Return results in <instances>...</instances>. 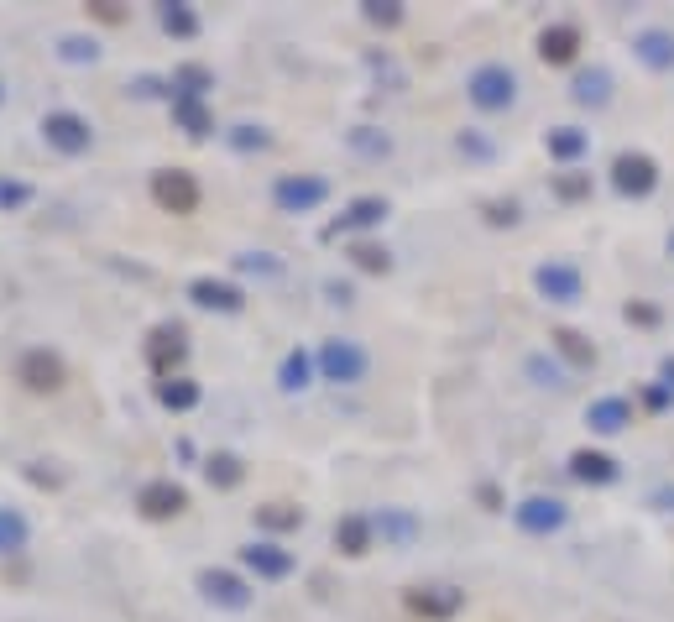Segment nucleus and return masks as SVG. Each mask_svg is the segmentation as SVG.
Returning a JSON list of instances; mask_svg holds the SVG:
<instances>
[{"mask_svg":"<svg viewBox=\"0 0 674 622\" xmlns=\"http://www.w3.org/2000/svg\"><path fill=\"white\" fill-rule=\"evenodd\" d=\"M471 105L476 110H507L518 100V79H513V68H502V63H486L471 74Z\"/></svg>","mask_w":674,"mask_h":622,"instance_id":"nucleus-1","label":"nucleus"},{"mask_svg":"<svg viewBox=\"0 0 674 622\" xmlns=\"http://www.w3.org/2000/svg\"><path fill=\"white\" fill-rule=\"evenodd\" d=\"M152 199L168 215H194L199 210V183L183 168H162V173H152Z\"/></svg>","mask_w":674,"mask_h":622,"instance_id":"nucleus-2","label":"nucleus"},{"mask_svg":"<svg viewBox=\"0 0 674 622\" xmlns=\"http://www.w3.org/2000/svg\"><path fill=\"white\" fill-rule=\"evenodd\" d=\"M319 372H324V382H361L366 377V351L356 340H324L319 345Z\"/></svg>","mask_w":674,"mask_h":622,"instance_id":"nucleus-3","label":"nucleus"},{"mask_svg":"<svg viewBox=\"0 0 674 622\" xmlns=\"http://www.w3.org/2000/svg\"><path fill=\"white\" fill-rule=\"evenodd\" d=\"M654 183H659V163L648 152H622L617 163H612V189L627 194V199L654 194Z\"/></svg>","mask_w":674,"mask_h":622,"instance_id":"nucleus-4","label":"nucleus"},{"mask_svg":"<svg viewBox=\"0 0 674 622\" xmlns=\"http://www.w3.org/2000/svg\"><path fill=\"white\" fill-rule=\"evenodd\" d=\"M42 136H48V147H58V152H68V157L89 152V142H95L89 121H84V115H74V110H53L48 121H42Z\"/></svg>","mask_w":674,"mask_h":622,"instance_id":"nucleus-5","label":"nucleus"},{"mask_svg":"<svg viewBox=\"0 0 674 622\" xmlns=\"http://www.w3.org/2000/svg\"><path fill=\"white\" fill-rule=\"evenodd\" d=\"M16 377H21L27 393H58L68 372H63V361L53 351H27V356H21V366H16Z\"/></svg>","mask_w":674,"mask_h":622,"instance_id":"nucleus-6","label":"nucleus"},{"mask_svg":"<svg viewBox=\"0 0 674 622\" xmlns=\"http://www.w3.org/2000/svg\"><path fill=\"white\" fill-rule=\"evenodd\" d=\"M324 178H277V189H272V199L283 204L288 215H304V210H319L324 204Z\"/></svg>","mask_w":674,"mask_h":622,"instance_id":"nucleus-7","label":"nucleus"},{"mask_svg":"<svg viewBox=\"0 0 674 622\" xmlns=\"http://www.w3.org/2000/svg\"><path fill=\"white\" fill-rule=\"evenodd\" d=\"M199 591H204L215 607H230V612H241V607L251 602L246 581H241V575H230V570H204V575H199Z\"/></svg>","mask_w":674,"mask_h":622,"instance_id":"nucleus-8","label":"nucleus"},{"mask_svg":"<svg viewBox=\"0 0 674 622\" xmlns=\"http://www.w3.org/2000/svg\"><path fill=\"white\" fill-rule=\"evenodd\" d=\"M189 356V340H183V330L178 325H162V330H152V340H147V361L157 366L162 377H173V366Z\"/></svg>","mask_w":674,"mask_h":622,"instance_id":"nucleus-9","label":"nucleus"},{"mask_svg":"<svg viewBox=\"0 0 674 622\" xmlns=\"http://www.w3.org/2000/svg\"><path fill=\"white\" fill-rule=\"evenodd\" d=\"M539 293L549 298V304H575L580 298V272L570 267V262H549V267H539Z\"/></svg>","mask_w":674,"mask_h":622,"instance_id":"nucleus-10","label":"nucleus"},{"mask_svg":"<svg viewBox=\"0 0 674 622\" xmlns=\"http://www.w3.org/2000/svg\"><path fill=\"white\" fill-rule=\"evenodd\" d=\"M136 508H142L147 518H178L183 508H189V492L173 487V481H152V487H142V497H136Z\"/></svg>","mask_w":674,"mask_h":622,"instance_id":"nucleus-11","label":"nucleus"},{"mask_svg":"<svg viewBox=\"0 0 674 622\" xmlns=\"http://www.w3.org/2000/svg\"><path fill=\"white\" fill-rule=\"evenodd\" d=\"M518 528L523 534H554V528L565 523V508L554 497H528V502H518Z\"/></svg>","mask_w":674,"mask_h":622,"instance_id":"nucleus-12","label":"nucleus"},{"mask_svg":"<svg viewBox=\"0 0 674 622\" xmlns=\"http://www.w3.org/2000/svg\"><path fill=\"white\" fill-rule=\"evenodd\" d=\"M241 560H246V570H257L262 581H283V575H293V555L277 549V544H251V549H241Z\"/></svg>","mask_w":674,"mask_h":622,"instance_id":"nucleus-13","label":"nucleus"},{"mask_svg":"<svg viewBox=\"0 0 674 622\" xmlns=\"http://www.w3.org/2000/svg\"><path fill=\"white\" fill-rule=\"evenodd\" d=\"M586 424H591L596 434H617V429L633 424V408H627V398H596V403L586 408Z\"/></svg>","mask_w":674,"mask_h":622,"instance_id":"nucleus-14","label":"nucleus"},{"mask_svg":"<svg viewBox=\"0 0 674 622\" xmlns=\"http://www.w3.org/2000/svg\"><path fill=\"white\" fill-rule=\"evenodd\" d=\"M575 53H580V32H575V27H544V32H539V58H544V63L560 68V63H570Z\"/></svg>","mask_w":674,"mask_h":622,"instance_id":"nucleus-15","label":"nucleus"},{"mask_svg":"<svg viewBox=\"0 0 674 622\" xmlns=\"http://www.w3.org/2000/svg\"><path fill=\"white\" fill-rule=\"evenodd\" d=\"M570 471H575V481L607 487V481L617 476V460H612V455H601V450H575V455H570Z\"/></svg>","mask_w":674,"mask_h":622,"instance_id":"nucleus-16","label":"nucleus"},{"mask_svg":"<svg viewBox=\"0 0 674 622\" xmlns=\"http://www.w3.org/2000/svg\"><path fill=\"white\" fill-rule=\"evenodd\" d=\"M194 304H204V309H220V314H236L246 298H241V288H230V283H215V278H199L194 288Z\"/></svg>","mask_w":674,"mask_h":622,"instance_id":"nucleus-17","label":"nucleus"},{"mask_svg":"<svg viewBox=\"0 0 674 622\" xmlns=\"http://www.w3.org/2000/svg\"><path fill=\"white\" fill-rule=\"evenodd\" d=\"M408 607L418 612V617H450L455 607H460V596L455 591H439V586H418V591H408Z\"/></svg>","mask_w":674,"mask_h":622,"instance_id":"nucleus-18","label":"nucleus"},{"mask_svg":"<svg viewBox=\"0 0 674 622\" xmlns=\"http://www.w3.org/2000/svg\"><path fill=\"white\" fill-rule=\"evenodd\" d=\"M335 544H340V555H366V549H371V523L361 513L340 518L335 523Z\"/></svg>","mask_w":674,"mask_h":622,"instance_id":"nucleus-19","label":"nucleus"},{"mask_svg":"<svg viewBox=\"0 0 674 622\" xmlns=\"http://www.w3.org/2000/svg\"><path fill=\"white\" fill-rule=\"evenodd\" d=\"M633 48H638V58L648 68H659V74H664V68H674V37L669 32H643Z\"/></svg>","mask_w":674,"mask_h":622,"instance_id":"nucleus-20","label":"nucleus"},{"mask_svg":"<svg viewBox=\"0 0 674 622\" xmlns=\"http://www.w3.org/2000/svg\"><path fill=\"white\" fill-rule=\"evenodd\" d=\"M173 115H178V126L189 131V136H209V131H215L209 110H204L199 100H189V95H173Z\"/></svg>","mask_w":674,"mask_h":622,"instance_id":"nucleus-21","label":"nucleus"},{"mask_svg":"<svg viewBox=\"0 0 674 622\" xmlns=\"http://www.w3.org/2000/svg\"><path fill=\"white\" fill-rule=\"evenodd\" d=\"M157 398H162V408H173V413H189L194 403H199V387L189 382V377H168L157 387Z\"/></svg>","mask_w":674,"mask_h":622,"instance_id":"nucleus-22","label":"nucleus"},{"mask_svg":"<svg viewBox=\"0 0 674 622\" xmlns=\"http://www.w3.org/2000/svg\"><path fill=\"white\" fill-rule=\"evenodd\" d=\"M387 215V199H356L351 210L340 215V225L335 230H366V225H377Z\"/></svg>","mask_w":674,"mask_h":622,"instance_id":"nucleus-23","label":"nucleus"},{"mask_svg":"<svg viewBox=\"0 0 674 622\" xmlns=\"http://www.w3.org/2000/svg\"><path fill=\"white\" fill-rule=\"evenodd\" d=\"M16 549H27V518L16 508H0V555H16Z\"/></svg>","mask_w":674,"mask_h":622,"instance_id":"nucleus-24","label":"nucleus"},{"mask_svg":"<svg viewBox=\"0 0 674 622\" xmlns=\"http://www.w3.org/2000/svg\"><path fill=\"white\" fill-rule=\"evenodd\" d=\"M257 523L272 528V534H283V528L304 523V508H293V502H267V508H257Z\"/></svg>","mask_w":674,"mask_h":622,"instance_id":"nucleus-25","label":"nucleus"},{"mask_svg":"<svg viewBox=\"0 0 674 622\" xmlns=\"http://www.w3.org/2000/svg\"><path fill=\"white\" fill-rule=\"evenodd\" d=\"M580 152H586V131H575V126L549 131V157H560V163H575Z\"/></svg>","mask_w":674,"mask_h":622,"instance_id":"nucleus-26","label":"nucleus"},{"mask_svg":"<svg viewBox=\"0 0 674 622\" xmlns=\"http://www.w3.org/2000/svg\"><path fill=\"white\" fill-rule=\"evenodd\" d=\"M204 476H209V487H236V481H241V460L236 455H209Z\"/></svg>","mask_w":674,"mask_h":622,"instance_id":"nucleus-27","label":"nucleus"},{"mask_svg":"<svg viewBox=\"0 0 674 622\" xmlns=\"http://www.w3.org/2000/svg\"><path fill=\"white\" fill-rule=\"evenodd\" d=\"M607 89H612V79L596 68V74H580L575 79V100L580 105H607Z\"/></svg>","mask_w":674,"mask_h":622,"instance_id":"nucleus-28","label":"nucleus"},{"mask_svg":"<svg viewBox=\"0 0 674 622\" xmlns=\"http://www.w3.org/2000/svg\"><path fill=\"white\" fill-rule=\"evenodd\" d=\"M351 257H356V267H361V272H387V267H392L387 246H377V241H356V246H351Z\"/></svg>","mask_w":674,"mask_h":622,"instance_id":"nucleus-29","label":"nucleus"},{"mask_svg":"<svg viewBox=\"0 0 674 622\" xmlns=\"http://www.w3.org/2000/svg\"><path fill=\"white\" fill-rule=\"evenodd\" d=\"M277 382H283L288 393H298V387H309V356H304V351L283 356V372H277Z\"/></svg>","mask_w":674,"mask_h":622,"instance_id":"nucleus-30","label":"nucleus"},{"mask_svg":"<svg viewBox=\"0 0 674 622\" xmlns=\"http://www.w3.org/2000/svg\"><path fill=\"white\" fill-rule=\"evenodd\" d=\"M554 345H560V351H565L575 366H591V361H596V351H591V345L580 340L575 330H554Z\"/></svg>","mask_w":674,"mask_h":622,"instance_id":"nucleus-31","label":"nucleus"},{"mask_svg":"<svg viewBox=\"0 0 674 622\" xmlns=\"http://www.w3.org/2000/svg\"><path fill=\"white\" fill-rule=\"evenodd\" d=\"M162 27H168L173 37H194V32H199V21H194V11H189V6H162Z\"/></svg>","mask_w":674,"mask_h":622,"instance_id":"nucleus-32","label":"nucleus"},{"mask_svg":"<svg viewBox=\"0 0 674 622\" xmlns=\"http://www.w3.org/2000/svg\"><path fill=\"white\" fill-rule=\"evenodd\" d=\"M554 194H560V199H586L591 194V178L586 173H560V178H554Z\"/></svg>","mask_w":674,"mask_h":622,"instance_id":"nucleus-33","label":"nucleus"},{"mask_svg":"<svg viewBox=\"0 0 674 622\" xmlns=\"http://www.w3.org/2000/svg\"><path fill=\"white\" fill-rule=\"evenodd\" d=\"M58 53H63L68 63H95V42H84V37H63V42H58Z\"/></svg>","mask_w":674,"mask_h":622,"instance_id":"nucleus-34","label":"nucleus"},{"mask_svg":"<svg viewBox=\"0 0 674 622\" xmlns=\"http://www.w3.org/2000/svg\"><path fill=\"white\" fill-rule=\"evenodd\" d=\"M382 534H387V539H398V544H408V539H413V518H403V513L382 518Z\"/></svg>","mask_w":674,"mask_h":622,"instance_id":"nucleus-35","label":"nucleus"},{"mask_svg":"<svg viewBox=\"0 0 674 622\" xmlns=\"http://www.w3.org/2000/svg\"><path fill=\"white\" fill-rule=\"evenodd\" d=\"M366 21H377V27H398L403 11H398V6H382V0H371V6H366Z\"/></svg>","mask_w":674,"mask_h":622,"instance_id":"nucleus-36","label":"nucleus"},{"mask_svg":"<svg viewBox=\"0 0 674 622\" xmlns=\"http://www.w3.org/2000/svg\"><path fill=\"white\" fill-rule=\"evenodd\" d=\"M351 142H356L361 152H371V157H387V142H377V136H366V131H356Z\"/></svg>","mask_w":674,"mask_h":622,"instance_id":"nucleus-37","label":"nucleus"},{"mask_svg":"<svg viewBox=\"0 0 674 622\" xmlns=\"http://www.w3.org/2000/svg\"><path fill=\"white\" fill-rule=\"evenodd\" d=\"M492 210V225H513L518 220V204H486Z\"/></svg>","mask_w":674,"mask_h":622,"instance_id":"nucleus-38","label":"nucleus"},{"mask_svg":"<svg viewBox=\"0 0 674 622\" xmlns=\"http://www.w3.org/2000/svg\"><path fill=\"white\" fill-rule=\"evenodd\" d=\"M236 147H267V136L251 131V126H241V131H236Z\"/></svg>","mask_w":674,"mask_h":622,"instance_id":"nucleus-39","label":"nucleus"},{"mask_svg":"<svg viewBox=\"0 0 674 622\" xmlns=\"http://www.w3.org/2000/svg\"><path fill=\"white\" fill-rule=\"evenodd\" d=\"M627 319H638V325H654V319H659V314H654V309H648V304H627Z\"/></svg>","mask_w":674,"mask_h":622,"instance_id":"nucleus-40","label":"nucleus"},{"mask_svg":"<svg viewBox=\"0 0 674 622\" xmlns=\"http://www.w3.org/2000/svg\"><path fill=\"white\" fill-rule=\"evenodd\" d=\"M0 199H6V204H16V199H21V189H6V183H0Z\"/></svg>","mask_w":674,"mask_h":622,"instance_id":"nucleus-41","label":"nucleus"},{"mask_svg":"<svg viewBox=\"0 0 674 622\" xmlns=\"http://www.w3.org/2000/svg\"><path fill=\"white\" fill-rule=\"evenodd\" d=\"M0 105H6V84H0Z\"/></svg>","mask_w":674,"mask_h":622,"instance_id":"nucleus-42","label":"nucleus"},{"mask_svg":"<svg viewBox=\"0 0 674 622\" xmlns=\"http://www.w3.org/2000/svg\"><path fill=\"white\" fill-rule=\"evenodd\" d=\"M669 251H674V236H669Z\"/></svg>","mask_w":674,"mask_h":622,"instance_id":"nucleus-43","label":"nucleus"}]
</instances>
